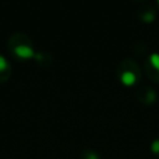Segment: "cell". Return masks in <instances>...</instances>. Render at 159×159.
<instances>
[{
    "label": "cell",
    "mask_w": 159,
    "mask_h": 159,
    "mask_svg": "<svg viewBox=\"0 0 159 159\" xmlns=\"http://www.w3.org/2000/svg\"><path fill=\"white\" fill-rule=\"evenodd\" d=\"M6 46H7V51L11 55V57L21 62L34 60V56L36 53L31 37L24 32L12 34L9 37Z\"/></svg>",
    "instance_id": "cell-1"
},
{
    "label": "cell",
    "mask_w": 159,
    "mask_h": 159,
    "mask_svg": "<svg viewBox=\"0 0 159 159\" xmlns=\"http://www.w3.org/2000/svg\"><path fill=\"white\" fill-rule=\"evenodd\" d=\"M117 77L124 86H134L140 80V68L134 60L124 58L117 68Z\"/></svg>",
    "instance_id": "cell-2"
},
{
    "label": "cell",
    "mask_w": 159,
    "mask_h": 159,
    "mask_svg": "<svg viewBox=\"0 0 159 159\" xmlns=\"http://www.w3.org/2000/svg\"><path fill=\"white\" fill-rule=\"evenodd\" d=\"M144 71L147 76L155 82H159V53L153 52L144 62Z\"/></svg>",
    "instance_id": "cell-3"
},
{
    "label": "cell",
    "mask_w": 159,
    "mask_h": 159,
    "mask_svg": "<svg viewBox=\"0 0 159 159\" xmlns=\"http://www.w3.org/2000/svg\"><path fill=\"white\" fill-rule=\"evenodd\" d=\"M137 97H138V101L142 104H144V106H152L157 101L158 94H157V92H155L154 88L148 87V86H144V87H142V88L138 89Z\"/></svg>",
    "instance_id": "cell-4"
},
{
    "label": "cell",
    "mask_w": 159,
    "mask_h": 159,
    "mask_svg": "<svg viewBox=\"0 0 159 159\" xmlns=\"http://www.w3.org/2000/svg\"><path fill=\"white\" fill-rule=\"evenodd\" d=\"M155 16H157V10L152 5L142 6L138 10V17L142 22H145V24L153 22L155 20Z\"/></svg>",
    "instance_id": "cell-5"
},
{
    "label": "cell",
    "mask_w": 159,
    "mask_h": 159,
    "mask_svg": "<svg viewBox=\"0 0 159 159\" xmlns=\"http://www.w3.org/2000/svg\"><path fill=\"white\" fill-rule=\"evenodd\" d=\"M11 73H12V68L10 62L5 58V56L0 53V84L5 83L11 77Z\"/></svg>",
    "instance_id": "cell-6"
},
{
    "label": "cell",
    "mask_w": 159,
    "mask_h": 159,
    "mask_svg": "<svg viewBox=\"0 0 159 159\" xmlns=\"http://www.w3.org/2000/svg\"><path fill=\"white\" fill-rule=\"evenodd\" d=\"M34 60L37 65H40L41 67H47L51 65L52 62V57L48 52H45V51H40V52H36L35 56H34Z\"/></svg>",
    "instance_id": "cell-7"
},
{
    "label": "cell",
    "mask_w": 159,
    "mask_h": 159,
    "mask_svg": "<svg viewBox=\"0 0 159 159\" xmlns=\"http://www.w3.org/2000/svg\"><path fill=\"white\" fill-rule=\"evenodd\" d=\"M80 159H101V155H99L98 152H96L93 149H89V148H86L81 152Z\"/></svg>",
    "instance_id": "cell-8"
},
{
    "label": "cell",
    "mask_w": 159,
    "mask_h": 159,
    "mask_svg": "<svg viewBox=\"0 0 159 159\" xmlns=\"http://www.w3.org/2000/svg\"><path fill=\"white\" fill-rule=\"evenodd\" d=\"M149 148H150V152H152L155 157L159 158V137H158V138H154V139L150 142Z\"/></svg>",
    "instance_id": "cell-9"
},
{
    "label": "cell",
    "mask_w": 159,
    "mask_h": 159,
    "mask_svg": "<svg viewBox=\"0 0 159 159\" xmlns=\"http://www.w3.org/2000/svg\"><path fill=\"white\" fill-rule=\"evenodd\" d=\"M157 4H158V6H159V1H158V2H157Z\"/></svg>",
    "instance_id": "cell-10"
}]
</instances>
